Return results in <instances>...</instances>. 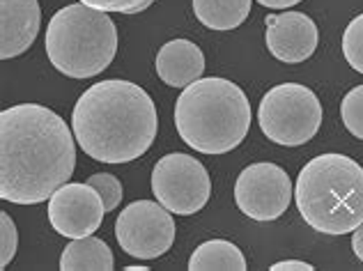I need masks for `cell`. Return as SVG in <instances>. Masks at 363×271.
<instances>
[{"label": "cell", "instance_id": "6da1fadb", "mask_svg": "<svg viewBox=\"0 0 363 271\" xmlns=\"http://www.w3.org/2000/svg\"><path fill=\"white\" fill-rule=\"evenodd\" d=\"M74 131L42 104L0 113V198L14 205L49 200L76 168Z\"/></svg>", "mask_w": 363, "mask_h": 271}, {"label": "cell", "instance_id": "7a4b0ae2", "mask_svg": "<svg viewBox=\"0 0 363 271\" xmlns=\"http://www.w3.org/2000/svg\"><path fill=\"white\" fill-rule=\"evenodd\" d=\"M159 115L140 85L108 79L90 85L72 113V131L79 148L99 163L140 159L157 138Z\"/></svg>", "mask_w": 363, "mask_h": 271}, {"label": "cell", "instance_id": "3957f363", "mask_svg": "<svg viewBox=\"0 0 363 271\" xmlns=\"http://www.w3.org/2000/svg\"><path fill=\"white\" fill-rule=\"evenodd\" d=\"M179 138L200 154H225L251 129V104L237 83L218 76L186 85L175 104Z\"/></svg>", "mask_w": 363, "mask_h": 271}, {"label": "cell", "instance_id": "277c9868", "mask_svg": "<svg viewBox=\"0 0 363 271\" xmlns=\"http://www.w3.org/2000/svg\"><path fill=\"white\" fill-rule=\"evenodd\" d=\"M301 219L324 235H347L363 223V168L345 154H320L294 184Z\"/></svg>", "mask_w": 363, "mask_h": 271}, {"label": "cell", "instance_id": "5b68a950", "mask_svg": "<svg viewBox=\"0 0 363 271\" xmlns=\"http://www.w3.org/2000/svg\"><path fill=\"white\" fill-rule=\"evenodd\" d=\"M46 55L69 79H92L108 70L118 53V31L108 12L83 3L67 5L46 28Z\"/></svg>", "mask_w": 363, "mask_h": 271}, {"label": "cell", "instance_id": "8992f818", "mask_svg": "<svg viewBox=\"0 0 363 271\" xmlns=\"http://www.w3.org/2000/svg\"><path fill=\"white\" fill-rule=\"evenodd\" d=\"M257 124L276 145L299 148L315 138L322 127V104L311 88L281 83L262 94Z\"/></svg>", "mask_w": 363, "mask_h": 271}, {"label": "cell", "instance_id": "52a82bcc", "mask_svg": "<svg viewBox=\"0 0 363 271\" xmlns=\"http://www.w3.org/2000/svg\"><path fill=\"white\" fill-rule=\"evenodd\" d=\"M152 193L170 214L191 216L207 205L212 179L198 159L173 152L161 157L152 168Z\"/></svg>", "mask_w": 363, "mask_h": 271}, {"label": "cell", "instance_id": "ba28073f", "mask_svg": "<svg viewBox=\"0 0 363 271\" xmlns=\"http://www.w3.org/2000/svg\"><path fill=\"white\" fill-rule=\"evenodd\" d=\"M116 239L122 250L138 260H157L175 241V221L161 202L136 200L116 221Z\"/></svg>", "mask_w": 363, "mask_h": 271}, {"label": "cell", "instance_id": "9c48e42d", "mask_svg": "<svg viewBox=\"0 0 363 271\" xmlns=\"http://www.w3.org/2000/svg\"><path fill=\"white\" fill-rule=\"evenodd\" d=\"M292 182L281 166L269 161L246 166L235 184V202L253 221H276L292 202Z\"/></svg>", "mask_w": 363, "mask_h": 271}, {"label": "cell", "instance_id": "30bf717a", "mask_svg": "<svg viewBox=\"0 0 363 271\" xmlns=\"http://www.w3.org/2000/svg\"><path fill=\"white\" fill-rule=\"evenodd\" d=\"M106 214L108 211L99 191L88 182H67L49 198L51 226L67 239L90 237L92 232L99 230Z\"/></svg>", "mask_w": 363, "mask_h": 271}, {"label": "cell", "instance_id": "8fae6325", "mask_svg": "<svg viewBox=\"0 0 363 271\" xmlns=\"http://www.w3.org/2000/svg\"><path fill=\"white\" fill-rule=\"evenodd\" d=\"M264 42L269 53L281 62L299 65L315 53L320 42V31L311 16L301 12L267 14Z\"/></svg>", "mask_w": 363, "mask_h": 271}, {"label": "cell", "instance_id": "7c38bea8", "mask_svg": "<svg viewBox=\"0 0 363 271\" xmlns=\"http://www.w3.org/2000/svg\"><path fill=\"white\" fill-rule=\"evenodd\" d=\"M42 12L37 0H0V57L26 53L37 40Z\"/></svg>", "mask_w": 363, "mask_h": 271}, {"label": "cell", "instance_id": "4fadbf2b", "mask_svg": "<svg viewBox=\"0 0 363 271\" xmlns=\"http://www.w3.org/2000/svg\"><path fill=\"white\" fill-rule=\"evenodd\" d=\"M155 70L159 79L170 88H186L194 81L203 79L205 55L189 40H170L159 48Z\"/></svg>", "mask_w": 363, "mask_h": 271}, {"label": "cell", "instance_id": "5bb4252c", "mask_svg": "<svg viewBox=\"0 0 363 271\" xmlns=\"http://www.w3.org/2000/svg\"><path fill=\"white\" fill-rule=\"evenodd\" d=\"M116 260H113L111 248L106 246V241H101L97 237H81L72 239V244H67L62 255H60V269L62 271H111Z\"/></svg>", "mask_w": 363, "mask_h": 271}, {"label": "cell", "instance_id": "9a60e30c", "mask_svg": "<svg viewBox=\"0 0 363 271\" xmlns=\"http://www.w3.org/2000/svg\"><path fill=\"white\" fill-rule=\"evenodd\" d=\"M196 18L209 31H235L251 14V0H194Z\"/></svg>", "mask_w": 363, "mask_h": 271}, {"label": "cell", "instance_id": "2e32d148", "mask_svg": "<svg viewBox=\"0 0 363 271\" xmlns=\"http://www.w3.org/2000/svg\"><path fill=\"white\" fill-rule=\"evenodd\" d=\"M191 271H244L246 258L233 241L225 239H209L205 244H200L189 258Z\"/></svg>", "mask_w": 363, "mask_h": 271}, {"label": "cell", "instance_id": "e0dca14e", "mask_svg": "<svg viewBox=\"0 0 363 271\" xmlns=\"http://www.w3.org/2000/svg\"><path fill=\"white\" fill-rule=\"evenodd\" d=\"M340 118L345 129L354 136V138L363 140V85L352 88L340 104Z\"/></svg>", "mask_w": 363, "mask_h": 271}, {"label": "cell", "instance_id": "ac0fdd59", "mask_svg": "<svg viewBox=\"0 0 363 271\" xmlns=\"http://www.w3.org/2000/svg\"><path fill=\"white\" fill-rule=\"evenodd\" d=\"M342 55L352 70L363 74V12L352 18L342 33Z\"/></svg>", "mask_w": 363, "mask_h": 271}, {"label": "cell", "instance_id": "d6986e66", "mask_svg": "<svg viewBox=\"0 0 363 271\" xmlns=\"http://www.w3.org/2000/svg\"><path fill=\"white\" fill-rule=\"evenodd\" d=\"M88 184L99 191L106 211H113L122 202V182L111 172H94L92 177H88Z\"/></svg>", "mask_w": 363, "mask_h": 271}, {"label": "cell", "instance_id": "ffe728a7", "mask_svg": "<svg viewBox=\"0 0 363 271\" xmlns=\"http://www.w3.org/2000/svg\"><path fill=\"white\" fill-rule=\"evenodd\" d=\"M18 248V232L9 214L0 211V269H5L14 260Z\"/></svg>", "mask_w": 363, "mask_h": 271}, {"label": "cell", "instance_id": "44dd1931", "mask_svg": "<svg viewBox=\"0 0 363 271\" xmlns=\"http://www.w3.org/2000/svg\"><path fill=\"white\" fill-rule=\"evenodd\" d=\"M79 3L88 5L92 9H99V12L136 14V12H145L155 0H79Z\"/></svg>", "mask_w": 363, "mask_h": 271}, {"label": "cell", "instance_id": "7402d4cb", "mask_svg": "<svg viewBox=\"0 0 363 271\" xmlns=\"http://www.w3.org/2000/svg\"><path fill=\"white\" fill-rule=\"evenodd\" d=\"M272 271H285V269H299V271H313L315 267L308 262H301V260H283V262H276L269 267Z\"/></svg>", "mask_w": 363, "mask_h": 271}, {"label": "cell", "instance_id": "603a6c76", "mask_svg": "<svg viewBox=\"0 0 363 271\" xmlns=\"http://www.w3.org/2000/svg\"><path fill=\"white\" fill-rule=\"evenodd\" d=\"M352 250H354V255L363 262V223L354 230V235H352Z\"/></svg>", "mask_w": 363, "mask_h": 271}, {"label": "cell", "instance_id": "cb8c5ba5", "mask_svg": "<svg viewBox=\"0 0 363 271\" xmlns=\"http://www.w3.org/2000/svg\"><path fill=\"white\" fill-rule=\"evenodd\" d=\"M257 3L269 7V9H290L294 5H299L301 0H257Z\"/></svg>", "mask_w": 363, "mask_h": 271}, {"label": "cell", "instance_id": "d4e9b609", "mask_svg": "<svg viewBox=\"0 0 363 271\" xmlns=\"http://www.w3.org/2000/svg\"><path fill=\"white\" fill-rule=\"evenodd\" d=\"M127 271H147V267H127Z\"/></svg>", "mask_w": 363, "mask_h": 271}]
</instances>
